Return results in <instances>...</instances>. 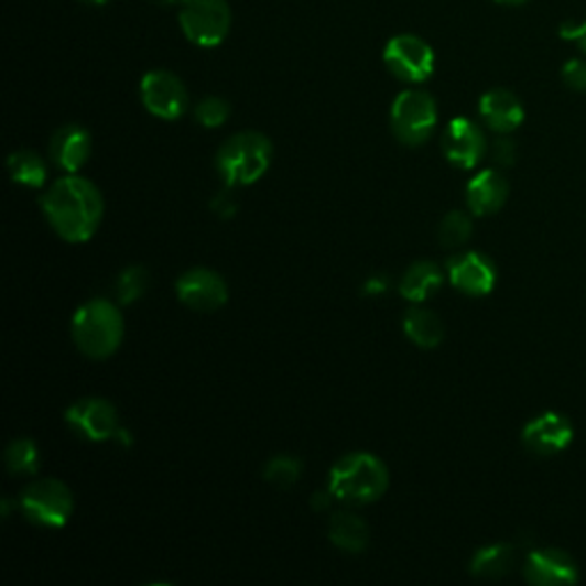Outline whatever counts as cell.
<instances>
[{"label":"cell","instance_id":"cell-1","mask_svg":"<svg viewBox=\"0 0 586 586\" xmlns=\"http://www.w3.org/2000/svg\"><path fill=\"white\" fill-rule=\"evenodd\" d=\"M48 225L67 243L90 241L104 218V197L99 188L78 174H67L48 186L42 197Z\"/></svg>","mask_w":586,"mask_h":586},{"label":"cell","instance_id":"cell-2","mask_svg":"<svg viewBox=\"0 0 586 586\" xmlns=\"http://www.w3.org/2000/svg\"><path fill=\"white\" fill-rule=\"evenodd\" d=\"M390 486V473L386 463L373 454L356 452L339 458L330 470L328 490L335 500L346 504H371L386 495Z\"/></svg>","mask_w":586,"mask_h":586},{"label":"cell","instance_id":"cell-3","mask_svg":"<svg viewBox=\"0 0 586 586\" xmlns=\"http://www.w3.org/2000/svg\"><path fill=\"white\" fill-rule=\"evenodd\" d=\"M72 337L83 356L106 360L124 339V316L106 299L87 301L72 318Z\"/></svg>","mask_w":586,"mask_h":586},{"label":"cell","instance_id":"cell-4","mask_svg":"<svg viewBox=\"0 0 586 586\" xmlns=\"http://www.w3.org/2000/svg\"><path fill=\"white\" fill-rule=\"evenodd\" d=\"M273 159V144L271 140L257 133V131H243L231 135L216 156V165L223 182L234 186H250L259 182L267 174Z\"/></svg>","mask_w":586,"mask_h":586},{"label":"cell","instance_id":"cell-5","mask_svg":"<svg viewBox=\"0 0 586 586\" xmlns=\"http://www.w3.org/2000/svg\"><path fill=\"white\" fill-rule=\"evenodd\" d=\"M390 122L399 142L408 146L424 144L437 127L435 99L422 90L401 93L392 104Z\"/></svg>","mask_w":586,"mask_h":586},{"label":"cell","instance_id":"cell-6","mask_svg":"<svg viewBox=\"0 0 586 586\" xmlns=\"http://www.w3.org/2000/svg\"><path fill=\"white\" fill-rule=\"evenodd\" d=\"M19 507L31 522L57 530V527H65L74 513V495L63 481L37 479L21 492Z\"/></svg>","mask_w":586,"mask_h":586},{"label":"cell","instance_id":"cell-7","mask_svg":"<svg viewBox=\"0 0 586 586\" xmlns=\"http://www.w3.org/2000/svg\"><path fill=\"white\" fill-rule=\"evenodd\" d=\"M180 23L193 44L214 48L223 44L229 33L231 12L227 0H182Z\"/></svg>","mask_w":586,"mask_h":586},{"label":"cell","instance_id":"cell-8","mask_svg":"<svg viewBox=\"0 0 586 586\" xmlns=\"http://www.w3.org/2000/svg\"><path fill=\"white\" fill-rule=\"evenodd\" d=\"M383 61L405 83H424L435 67L433 48L417 35H397L388 42Z\"/></svg>","mask_w":586,"mask_h":586},{"label":"cell","instance_id":"cell-9","mask_svg":"<svg viewBox=\"0 0 586 586\" xmlns=\"http://www.w3.org/2000/svg\"><path fill=\"white\" fill-rule=\"evenodd\" d=\"M69 428L90 440V443H106V440H117L122 431L120 415L110 401L106 399H80L65 413Z\"/></svg>","mask_w":586,"mask_h":586},{"label":"cell","instance_id":"cell-10","mask_svg":"<svg viewBox=\"0 0 586 586\" xmlns=\"http://www.w3.org/2000/svg\"><path fill=\"white\" fill-rule=\"evenodd\" d=\"M140 97L144 108L161 120H177L186 112L188 93L180 76L172 72H150L140 83Z\"/></svg>","mask_w":586,"mask_h":586},{"label":"cell","instance_id":"cell-11","mask_svg":"<svg viewBox=\"0 0 586 586\" xmlns=\"http://www.w3.org/2000/svg\"><path fill=\"white\" fill-rule=\"evenodd\" d=\"M227 282L209 269L186 271L177 280V299L195 312H216L227 303Z\"/></svg>","mask_w":586,"mask_h":586},{"label":"cell","instance_id":"cell-12","mask_svg":"<svg viewBox=\"0 0 586 586\" xmlns=\"http://www.w3.org/2000/svg\"><path fill=\"white\" fill-rule=\"evenodd\" d=\"M443 152L449 163L470 170L486 154V135L473 120L456 117L443 133Z\"/></svg>","mask_w":586,"mask_h":586},{"label":"cell","instance_id":"cell-13","mask_svg":"<svg viewBox=\"0 0 586 586\" xmlns=\"http://www.w3.org/2000/svg\"><path fill=\"white\" fill-rule=\"evenodd\" d=\"M524 579L539 586H562V584H575L579 579V571L568 552L545 547V550H534L530 552V556H527Z\"/></svg>","mask_w":586,"mask_h":586},{"label":"cell","instance_id":"cell-14","mask_svg":"<svg viewBox=\"0 0 586 586\" xmlns=\"http://www.w3.org/2000/svg\"><path fill=\"white\" fill-rule=\"evenodd\" d=\"M573 440V424L566 415L543 413L522 431V443L536 456H554L564 452Z\"/></svg>","mask_w":586,"mask_h":586},{"label":"cell","instance_id":"cell-15","mask_svg":"<svg viewBox=\"0 0 586 586\" xmlns=\"http://www.w3.org/2000/svg\"><path fill=\"white\" fill-rule=\"evenodd\" d=\"M452 284L467 296H486L497 282L495 263L481 252H465L447 263Z\"/></svg>","mask_w":586,"mask_h":586},{"label":"cell","instance_id":"cell-16","mask_svg":"<svg viewBox=\"0 0 586 586\" xmlns=\"http://www.w3.org/2000/svg\"><path fill=\"white\" fill-rule=\"evenodd\" d=\"M93 154V138L87 129L78 124H67L57 129L51 138V161L65 170L67 174H76Z\"/></svg>","mask_w":586,"mask_h":586},{"label":"cell","instance_id":"cell-17","mask_svg":"<svg viewBox=\"0 0 586 586\" xmlns=\"http://www.w3.org/2000/svg\"><path fill=\"white\" fill-rule=\"evenodd\" d=\"M509 197V184L502 172L484 170L467 184L465 199L475 216H492L500 211Z\"/></svg>","mask_w":586,"mask_h":586},{"label":"cell","instance_id":"cell-18","mask_svg":"<svg viewBox=\"0 0 586 586\" xmlns=\"http://www.w3.org/2000/svg\"><path fill=\"white\" fill-rule=\"evenodd\" d=\"M479 115L497 133H511L524 122V108L509 90H490L479 101Z\"/></svg>","mask_w":586,"mask_h":586},{"label":"cell","instance_id":"cell-19","mask_svg":"<svg viewBox=\"0 0 586 586\" xmlns=\"http://www.w3.org/2000/svg\"><path fill=\"white\" fill-rule=\"evenodd\" d=\"M328 536L339 550L358 554L369 543V527L354 511H335L328 522Z\"/></svg>","mask_w":586,"mask_h":586},{"label":"cell","instance_id":"cell-20","mask_svg":"<svg viewBox=\"0 0 586 586\" xmlns=\"http://www.w3.org/2000/svg\"><path fill=\"white\" fill-rule=\"evenodd\" d=\"M403 330L410 341L422 348H435L445 339V324L435 312L424 307H413L405 312Z\"/></svg>","mask_w":586,"mask_h":586},{"label":"cell","instance_id":"cell-21","mask_svg":"<svg viewBox=\"0 0 586 586\" xmlns=\"http://www.w3.org/2000/svg\"><path fill=\"white\" fill-rule=\"evenodd\" d=\"M440 284H443V273H440L433 261H415L413 267L403 273L399 291L405 301L422 303Z\"/></svg>","mask_w":586,"mask_h":586},{"label":"cell","instance_id":"cell-22","mask_svg":"<svg viewBox=\"0 0 586 586\" xmlns=\"http://www.w3.org/2000/svg\"><path fill=\"white\" fill-rule=\"evenodd\" d=\"M516 564V550L509 543H495L477 550L470 562V573L484 579H500L511 573Z\"/></svg>","mask_w":586,"mask_h":586},{"label":"cell","instance_id":"cell-23","mask_svg":"<svg viewBox=\"0 0 586 586\" xmlns=\"http://www.w3.org/2000/svg\"><path fill=\"white\" fill-rule=\"evenodd\" d=\"M8 170H10V177L19 186H25V188H42L48 177L44 159L31 150L12 152L8 159Z\"/></svg>","mask_w":586,"mask_h":586},{"label":"cell","instance_id":"cell-24","mask_svg":"<svg viewBox=\"0 0 586 586\" xmlns=\"http://www.w3.org/2000/svg\"><path fill=\"white\" fill-rule=\"evenodd\" d=\"M6 465L12 475L31 477L40 467V449L31 437H17L6 449Z\"/></svg>","mask_w":586,"mask_h":586},{"label":"cell","instance_id":"cell-25","mask_svg":"<svg viewBox=\"0 0 586 586\" xmlns=\"http://www.w3.org/2000/svg\"><path fill=\"white\" fill-rule=\"evenodd\" d=\"M473 237V220L463 211H449L437 227V241L443 248H460Z\"/></svg>","mask_w":586,"mask_h":586},{"label":"cell","instance_id":"cell-26","mask_svg":"<svg viewBox=\"0 0 586 586\" xmlns=\"http://www.w3.org/2000/svg\"><path fill=\"white\" fill-rule=\"evenodd\" d=\"M303 475V463L296 456H275L263 467V479L275 488H291Z\"/></svg>","mask_w":586,"mask_h":586},{"label":"cell","instance_id":"cell-27","mask_svg":"<svg viewBox=\"0 0 586 586\" xmlns=\"http://www.w3.org/2000/svg\"><path fill=\"white\" fill-rule=\"evenodd\" d=\"M150 286V273L142 267H129L120 275H117L115 282V296L122 305H131L138 299H142V293Z\"/></svg>","mask_w":586,"mask_h":586},{"label":"cell","instance_id":"cell-28","mask_svg":"<svg viewBox=\"0 0 586 586\" xmlns=\"http://www.w3.org/2000/svg\"><path fill=\"white\" fill-rule=\"evenodd\" d=\"M195 117H197V122L207 129L223 127L229 117V104L220 97H207L197 104Z\"/></svg>","mask_w":586,"mask_h":586},{"label":"cell","instance_id":"cell-29","mask_svg":"<svg viewBox=\"0 0 586 586\" xmlns=\"http://www.w3.org/2000/svg\"><path fill=\"white\" fill-rule=\"evenodd\" d=\"M564 83L575 93H586V63L582 61H568L562 69Z\"/></svg>","mask_w":586,"mask_h":586},{"label":"cell","instance_id":"cell-30","mask_svg":"<svg viewBox=\"0 0 586 586\" xmlns=\"http://www.w3.org/2000/svg\"><path fill=\"white\" fill-rule=\"evenodd\" d=\"M492 163H497L500 167H511L518 159V150H516V142L509 138H500L492 144Z\"/></svg>","mask_w":586,"mask_h":586},{"label":"cell","instance_id":"cell-31","mask_svg":"<svg viewBox=\"0 0 586 586\" xmlns=\"http://www.w3.org/2000/svg\"><path fill=\"white\" fill-rule=\"evenodd\" d=\"M560 35L568 42H575L579 46V51L586 53V21L579 23H564L560 28Z\"/></svg>","mask_w":586,"mask_h":586},{"label":"cell","instance_id":"cell-32","mask_svg":"<svg viewBox=\"0 0 586 586\" xmlns=\"http://www.w3.org/2000/svg\"><path fill=\"white\" fill-rule=\"evenodd\" d=\"M220 204H214V209L223 216V218H229L234 211H237V204H234V199L227 195V193H223V195H218L216 197Z\"/></svg>","mask_w":586,"mask_h":586},{"label":"cell","instance_id":"cell-33","mask_svg":"<svg viewBox=\"0 0 586 586\" xmlns=\"http://www.w3.org/2000/svg\"><path fill=\"white\" fill-rule=\"evenodd\" d=\"M497 3H502V6H522V3H527V0H497Z\"/></svg>","mask_w":586,"mask_h":586},{"label":"cell","instance_id":"cell-34","mask_svg":"<svg viewBox=\"0 0 586 586\" xmlns=\"http://www.w3.org/2000/svg\"><path fill=\"white\" fill-rule=\"evenodd\" d=\"M83 3H87V6H106L108 0H83Z\"/></svg>","mask_w":586,"mask_h":586},{"label":"cell","instance_id":"cell-35","mask_svg":"<svg viewBox=\"0 0 586 586\" xmlns=\"http://www.w3.org/2000/svg\"><path fill=\"white\" fill-rule=\"evenodd\" d=\"M156 3H161V6H172V3H177V0H156Z\"/></svg>","mask_w":586,"mask_h":586}]
</instances>
